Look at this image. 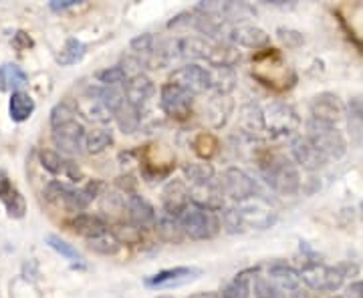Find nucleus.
Here are the masks:
<instances>
[{"instance_id":"6ab92c4d","label":"nucleus","mask_w":363,"mask_h":298,"mask_svg":"<svg viewBox=\"0 0 363 298\" xmlns=\"http://www.w3.org/2000/svg\"><path fill=\"white\" fill-rule=\"evenodd\" d=\"M228 40L238 45V47H247V49H264L271 39L269 35L252 25H236L228 30Z\"/></svg>"},{"instance_id":"ddd939ff","label":"nucleus","mask_w":363,"mask_h":298,"mask_svg":"<svg viewBox=\"0 0 363 298\" xmlns=\"http://www.w3.org/2000/svg\"><path fill=\"white\" fill-rule=\"evenodd\" d=\"M190 204H194L198 207H204V210H210V212L226 210L224 192H222L220 183H192L190 185Z\"/></svg>"},{"instance_id":"c03bdc74","label":"nucleus","mask_w":363,"mask_h":298,"mask_svg":"<svg viewBox=\"0 0 363 298\" xmlns=\"http://www.w3.org/2000/svg\"><path fill=\"white\" fill-rule=\"evenodd\" d=\"M279 37L283 42L291 45V47H297L303 42V35L297 30H291V28H279Z\"/></svg>"},{"instance_id":"f8f14e48","label":"nucleus","mask_w":363,"mask_h":298,"mask_svg":"<svg viewBox=\"0 0 363 298\" xmlns=\"http://www.w3.org/2000/svg\"><path fill=\"white\" fill-rule=\"evenodd\" d=\"M345 105L341 103L335 93H319L315 95L311 101V119L323 121L329 125H337L339 121L345 117Z\"/></svg>"},{"instance_id":"39448f33","label":"nucleus","mask_w":363,"mask_h":298,"mask_svg":"<svg viewBox=\"0 0 363 298\" xmlns=\"http://www.w3.org/2000/svg\"><path fill=\"white\" fill-rule=\"evenodd\" d=\"M309 142L323 154L327 159L333 157L339 159L347 154V142L343 137V133L337 130V125H329L317 119H309L307 121V135Z\"/></svg>"},{"instance_id":"9b49d317","label":"nucleus","mask_w":363,"mask_h":298,"mask_svg":"<svg viewBox=\"0 0 363 298\" xmlns=\"http://www.w3.org/2000/svg\"><path fill=\"white\" fill-rule=\"evenodd\" d=\"M218 183H220L224 195H228L230 200L238 202V204L245 202V200L255 197V194H257V183L252 182L247 173L238 168L224 169Z\"/></svg>"},{"instance_id":"473e14b6","label":"nucleus","mask_w":363,"mask_h":298,"mask_svg":"<svg viewBox=\"0 0 363 298\" xmlns=\"http://www.w3.org/2000/svg\"><path fill=\"white\" fill-rule=\"evenodd\" d=\"M89 242V248L97 254H105V256H111V254H117L121 250V240L117 238L113 232H105L93 240H87Z\"/></svg>"},{"instance_id":"a878e982","label":"nucleus","mask_w":363,"mask_h":298,"mask_svg":"<svg viewBox=\"0 0 363 298\" xmlns=\"http://www.w3.org/2000/svg\"><path fill=\"white\" fill-rule=\"evenodd\" d=\"M26 73L14 63H6L0 67V91L16 93L23 85H26Z\"/></svg>"},{"instance_id":"9d476101","label":"nucleus","mask_w":363,"mask_h":298,"mask_svg":"<svg viewBox=\"0 0 363 298\" xmlns=\"http://www.w3.org/2000/svg\"><path fill=\"white\" fill-rule=\"evenodd\" d=\"M236 210H238V214L242 216V222H245L247 228L267 230V228H271L272 224L277 222V212H274V207H272L267 200L259 197V195L240 202Z\"/></svg>"},{"instance_id":"6e6552de","label":"nucleus","mask_w":363,"mask_h":298,"mask_svg":"<svg viewBox=\"0 0 363 298\" xmlns=\"http://www.w3.org/2000/svg\"><path fill=\"white\" fill-rule=\"evenodd\" d=\"M169 83L178 85L182 89H186L192 95H202V93L214 89V81H212V71L206 67L200 65H186L176 69L169 77Z\"/></svg>"},{"instance_id":"f257e3e1","label":"nucleus","mask_w":363,"mask_h":298,"mask_svg":"<svg viewBox=\"0 0 363 298\" xmlns=\"http://www.w3.org/2000/svg\"><path fill=\"white\" fill-rule=\"evenodd\" d=\"M357 273V266L351 264H337V266H325L321 262H309L301 270V280L305 285L319 290V292H335L343 286L345 276Z\"/></svg>"},{"instance_id":"f3484780","label":"nucleus","mask_w":363,"mask_h":298,"mask_svg":"<svg viewBox=\"0 0 363 298\" xmlns=\"http://www.w3.org/2000/svg\"><path fill=\"white\" fill-rule=\"evenodd\" d=\"M196 276H200L198 268L178 266V268H168V270H162V273L145 278V286H150V288H169V286L186 285V282L194 280Z\"/></svg>"},{"instance_id":"20e7f679","label":"nucleus","mask_w":363,"mask_h":298,"mask_svg":"<svg viewBox=\"0 0 363 298\" xmlns=\"http://www.w3.org/2000/svg\"><path fill=\"white\" fill-rule=\"evenodd\" d=\"M182 230L192 240H212L220 232V220L216 212H210L204 207H198L194 204L186 207L178 216Z\"/></svg>"},{"instance_id":"e433bc0d","label":"nucleus","mask_w":363,"mask_h":298,"mask_svg":"<svg viewBox=\"0 0 363 298\" xmlns=\"http://www.w3.org/2000/svg\"><path fill=\"white\" fill-rule=\"evenodd\" d=\"M250 278L247 273L238 274L230 285H226V288L222 290L220 298H248L250 297Z\"/></svg>"},{"instance_id":"4c0bfd02","label":"nucleus","mask_w":363,"mask_h":298,"mask_svg":"<svg viewBox=\"0 0 363 298\" xmlns=\"http://www.w3.org/2000/svg\"><path fill=\"white\" fill-rule=\"evenodd\" d=\"M194 151L196 156L202 157V159H210L218 151V139L210 133H200L194 139Z\"/></svg>"},{"instance_id":"c85d7f7f","label":"nucleus","mask_w":363,"mask_h":298,"mask_svg":"<svg viewBox=\"0 0 363 298\" xmlns=\"http://www.w3.org/2000/svg\"><path fill=\"white\" fill-rule=\"evenodd\" d=\"M113 143V133L107 127H97V130L87 131L85 135V151L91 156H97L105 151Z\"/></svg>"},{"instance_id":"a19ab883","label":"nucleus","mask_w":363,"mask_h":298,"mask_svg":"<svg viewBox=\"0 0 363 298\" xmlns=\"http://www.w3.org/2000/svg\"><path fill=\"white\" fill-rule=\"evenodd\" d=\"M4 206H6V212H9V216L11 218H23L26 212V202L23 194L18 192V190H13L11 194L6 195L4 200Z\"/></svg>"},{"instance_id":"8fccbe9b","label":"nucleus","mask_w":363,"mask_h":298,"mask_svg":"<svg viewBox=\"0 0 363 298\" xmlns=\"http://www.w3.org/2000/svg\"><path fill=\"white\" fill-rule=\"evenodd\" d=\"M190 298H220L216 292H198V294H194V297Z\"/></svg>"},{"instance_id":"aec40b11","label":"nucleus","mask_w":363,"mask_h":298,"mask_svg":"<svg viewBox=\"0 0 363 298\" xmlns=\"http://www.w3.org/2000/svg\"><path fill=\"white\" fill-rule=\"evenodd\" d=\"M77 113L85 117L87 121L91 123H97V125H105V123H109L111 121V117L113 113L101 103V99L97 97V95H93V93H87L85 97H81L77 101Z\"/></svg>"},{"instance_id":"dca6fc26","label":"nucleus","mask_w":363,"mask_h":298,"mask_svg":"<svg viewBox=\"0 0 363 298\" xmlns=\"http://www.w3.org/2000/svg\"><path fill=\"white\" fill-rule=\"evenodd\" d=\"M291 154L301 168L309 169V171H317V169L325 168V164H327V157L307 137H297L291 145Z\"/></svg>"},{"instance_id":"09e8293b","label":"nucleus","mask_w":363,"mask_h":298,"mask_svg":"<svg viewBox=\"0 0 363 298\" xmlns=\"http://www.w3.org/2000/svg\"><path fill=\"white\" fill-rule=\"evenodd\" d=\"M345 298H363V280H359V282H351V285L347 286Z\"/></svg>"},{"instance_id":"cd10ccee","label":"nucleus","mask_w":363,"mask_h":298,"mask_svg":"<svg viewBox=\"0 0 363 298\" xmlns=\"http://www.w3.org/2000/svg\"><path fill=\"white\" fill-rule=\"evenodd\" d=\"M269 276L272 280H277L281 288L286 290H295L301 282V273H297L295 268L286 266L285 262H274L269 266Z\"/></svg>"},{"instance_id":"a211bd4d","label":"nucleus","mask_w":363,"mask_h":298,"mask_svg":"<svg viewBox=\"0 0 363 298\" xmlns=\"http://www.w3.org/2000/svg\"><path fill=\"white\" fill-rule=\"evenodd\" d=\"M123 87H125V89H123V91H125V99H128L133 107H138V109L145 107L147 101L152 99L154 91H156L154 81L147 77V75H143V73L131 75Z\"/></svg>"},{"instance_id":"c9c22d12","label":"nucleus","mask_w":363,"mask_h":298,"mask_svg":"<svg viewBox=\"0 0 363 298\" xmlns=\"http://www.w3.org/2000/svg\"><path fill=\"white\" fill-rule=\"evenodd\" d=\"M240 121H242V127L248 133H259V131H264V121H262V109L255 107V105H248L242 109L240 113Z\"/></svg>"},{"instance_id":"de8ad7c7","label":"nucleus","mask_w":363,"mask_h":298,"mask_svg":"<svg viewBox=\"0 0 363 298\" xmlns=\"http://www.w3.org/2000/svg\"><path fill=\"white\" fill-rule=\"evenodd\" d=\"M14 47L16 49H28V47H33V40H30V37L26 35V33H16L14 35Z\"/></svg>"},{"instance_id":"423d86ee","label":"nucleus","mask_w":363,"mask_h":298,"mask_svg":"<svg viewBox=\"0 0 363 298\" xmlns=\"http://www.w3.org/2000/svg\"><path fill=\"white\" fill-rule=\"evenodd\" d=\"M262 121H264V131L271 137L291 135L298 130V123H301L297 111L291 105L281 103V101H274L262 109Z\"/></svg>"},{"instance_id":"f03ea898","label":"nucleus","mask_w":363,"mask_h":298,"mask_svg":"<svg viewBox=\"0 0 363 298\" xmlns=\"http://www.w3.org/2000/svg\"><path fill=\"white\" fill-rule=\"evenodd\" d=\"M262 176L264 182L271 185L277 194L293 195L301 188V176L297 166L285 156H271L267 161H262Z\"/></svg>"},{"instance_id":"f704fd0d","label":"nucleus","mask_w":363,"mask_h":298,"mask_svg":"<svg viewBox=\"0 0 363 298\" xmlns=\"http://www.w3.org/2000/svg\"><path fill=\"white\" fill-rule=\"evenodd\" d=\"M184 173L192 183H206L212 182L214 178V168L208 161H196V164H188L184 166Z\"/></svg>"},{"instance_id":"a18cd8bd","label":"nucleus","mask_w":363,"mask_h":298,"mask_svg":"<svg viewBox=\"0 0 363 298\" xmlns=\"http://www.w3.org/2000/svg\"><path fill=\"white\" fill-rule=\"evenodd\" d=\"M79 0H51L49 2V8H51L52 13H63L67 8H73V6H77Z\"/></svg>"},{"instance_id":"393cba45","label":"nucleus","mask_w":363,"mask_h":298,"mask_svg":"<svg viewBox=\"0 0 363 298\" xmlns=\"http://www.w3.org/2000/svg\"><path fill=\"white\" fill-rule=\"evenodd\" d=\"M9 113L11 119L16 123H23L28 117L35 113V99L25 91H16L11 95V101H9Z\"/></svg>"},{"instance_id":"412c9836","label":"nucleus","mask_w":363,"mask_h":298,"mask_svg":"<svg viewBox=\"0 0 363 298\" xmlns=\"http://www.w3.org/2000/svg\"><path fill=\"white\" fill-rule=\"evenodd\" d=\"M67 226L75 234H79V236L87 238V240H93V238H97L101 234L109 232L107 222L101 216H97V214H77L73 220H69Z\"/></svg>"},{"instance_id":"72a5a7b5","label":"nucleus","mask_w":363,"mask_h":298,"mask_svg":"<svg viewBox=\"0 0 363 298\" xmlns=\"http://www.w3.org/2000/svg\"><path fill=\"white\" fill-rule=\"evenodd\" d=\"M128 71L121 65L107 67L104 71L97 73V81L101 83V87H121L128 83Z\"/></svg>"},{"instance_id":"5701e85b","label":"nucleus","mask_w":363,"mask_h":298,"mask_svg":"<svg viewBox=\"0 0 363 298\" xmlns=\"http://www.w3.org/2000/svg\"><path fill=\"white\" fill-rule=\"evenodd\" d=\"M345 119H347L351 143L363 149V97H353L347 103Z\"/></svg>"},{"instance_id":"b1692460","label":"nucleus","mask_w":363,"mask_h":298,"mask_svg":"<svg viewBox=\"0 0 363 298\" xmlns=\"http://www.w3.org/2000/svg\"><path fill=\"white\" fill-rule=\"evenodd\" d=\"M125 207H128V216L130 220L138 226V228H145V226H152L156 222V212L154 207L150 206L143 197L135 194L128 195L125 200Z\"/></svg>"},{"instance_id":"ea45409f","label":"nucleus","mask_w":363,"mask_h":298,"mask_svg":"<svg viewBox=\"0 0 363 298\" xmlns=\"http://www.w3.org/2000/svg\"><path fill=\"white\" fill-rule=\"evenodd\" d=\"M75 115H77V107H73V105L67 103V101H61V103H57L52 107L51 127H57V125L67 123V121H73Z\"/></svg>"},{"instance_id":"1a4fd4ad","label":"nucleus","mask_w":363,"mask_h":298,"mask_svg":"<svg viewBox=\"0 0 363 298\" xmlns=\"http://www.w3.org/2000/svg\"><path fill=\"white\" fill-rule=\"evenodd\" d=\"M51 139L55 143V147H59L61 154L67 156H79L85 151V135L87 131L83 130V125L79 123L77 119L61 123L57 127H51Z\"/></svg>"},{"instance_id":"4468645a","label":"nucleus","mask_w":363,"mask_h":298,"mask_svg":"<svg viewBox=\"0 0 363 298\" xmlns=\"http://www.w3.org/2000/svg\"><path fill=\"white\" fill-rule=\"evenodd\" d=\"M40 166L47 169L52 176H63L71 182H81L83 180V171L77 164H73L71 159H65L61 154L52 151V149H43L39 151Z\"/></svg>"},{"instance_id":"2f4dec72","label":"nucleus","mask_w":363,"mask_h":298,"mask_svg":"<svg viewBox=\"0 0 363 298\" xmlns=\"http://www.w3.org/2000/svg\"><path fill=\"white\" fill-rule=\"evenodd\" d=\"M157 232H160V236H162L166 242H176V244L182 242V238L186 236L184 230H182L178 218L168 216V214H164V216L157 220Z\"/></svg>"},{"instance_id":"7ed1b4c3","label":"nucleus","mask_w":363,"mask_h":298,"mask_svg":"<svg viewBox=\"0 0 363 298\" xmlns=\"http://www.w3.org/2000/svg\"><path fill=\"white\" fill-rule=\"evenodd\" d=\"M99 188H101L99 182H89L85 188H81V190L69 188V185L61 182H49L47 188H45V197L51 204H57V206L65 207L67 212L77 214V212H83L95 200Z\"/></svg>"},{"instance_id":"c756f323","label":"nucleus","mask_w":363,"mask_h":298,"mask_svg":"<svg viewBox=\"0 0 363 298\" xmlns=\"http://www.w3.org/2000/svg\"><path fill=\"white\" fill-rule=\"evenodd\" d=\"M85 52H87V47L81 42L79 39H67L65 45H63V49L61 52L57 55V63L61 67H71L79 63L83 57H85Z\"/></svg>"},{"instance_id":"bb28decb","label":"nucleus","mask_w":363,"mask_h":298,"mask_svg":"<svg viewBox=\"0 0 363 298\" xmlns=\"http://www.w3.org/2000/svg\"><path fill=\"white\" fill-rule=\"evenodd\" d=\"M113 117H116L117 127L123 133H135L138 127H140V121H142V109H138L130 101H125L113 113Z\"/></svg>"},{"instance_id":"49530a36","label":"nucleus","mask_w":363,"mask_h":298,"mask_svg":"<svg viewBox=\"0 0 363 298\" xmlns=\"http://www.w3.org/2000/svg\"><path fill=\"white\" fill-rule=\"evenodd\" d=\"M13 183L9 180V176H6V171L4 169H0V200H4L6 195L13 192Z\"/></svg>"},{"instance_id":"7c9ffc66","label":"nucleus","mask_w":363,"mask_h":298,"mask_svg":"<svg viewBox=\"0 0 363 298\" xmlns=\"http://www.w3.org/2000/svg\"><path fill=\"white\" fill-rule=\"evenodd\" d=\"M45 242H47V246H51L57 254H61L63 258H67L69 262H73V266H83V256H81V252H79L73 244L65 242L63 238H59V236H55V234H49V236L45 238Z\"/></svg>"},{"instance_id":"37998d69","label":"nucleus","mask_w":363,"mask_h":298,"mask_svg":"<svg viewBox=\"0 0 363 298\" xmlns=\"http://www.w3.org/2000/svg\"><path fill=\"white\" fill-rule=\"evenodd\" d=\"M255 297L257 298H285L283 288L277 285H272L271 280L264 278H257L255 280Z\"/></svg>"},{"instance_id":"2eb2a0df","label":"nucleus","mask_w":363,"mask_h":298,"mask_svg":"<svg viewBox=\"0 0 363 298\" xmlns=\"http://www.w3.org/2000/svg\"><path fill=\"white\" fill-rule=\"evenodd\" d=\"M162 204H164V214L178 218L190 206V188L180 180L169 182L162 192Z\"/></svg>"},{"instance_id":"79ce46f5","label":"nucleus","mask_w":363,"mask_h":298,"mask_svg":"<svg viewBox=\"0 0 363 298\" xmlns=\"http://www.w3.org/2000/svg\"><path fill=\"white\" fill-rule=\"evenodd\" d=\"M222 224H224L226 232L230 234L245 232V228H247L245 222H242V216L238 214L236 207H226V210L222 212Z\"/></svg>"},{"instance_id":"58836bf2","label":"nucleus","mask_w":363,"mask_h":298,"mask_svg":"<svg viewBox=\"0 0 363 298\" xmlns=\"http://www.w3.org/2000/svg\"><path fill=\"white\" fill-rule=\"evenodd\" d=\"M212 81H214V89L218 95H228L234 89L236 77H234L233 69H214Z\"/></svg>"},{"instance_id":"0eeeda50","label":"nucleus","mask_w":363,"mask_h":298,"mask_svg":"<svg viewBox=\"0 0 363 298\" xmlns=\"http://www.w3.org/2000/svg\"><path fill=\"white\" fill-rule=\"evenodd\" d=\"M160 103L166 115L176 121H186L194 109V95L174 83H166L160 93Z\"/></svg>"},{"instance_id":"4be33fe9","label":"nucleus","mask_w":363,"mask_h":298,"mask_svg":"<svg viewBox=\"0 0 363 298\" xmlns=\"http://www.w3.org/2000/svg\"><path fill=\"white\" fill-rule=\"evenodd\" d=\"M206 61L214 69H233L240 61V52L236 51L233 45H228V42L212 40Z\"/></svg>"}]
</instances>
